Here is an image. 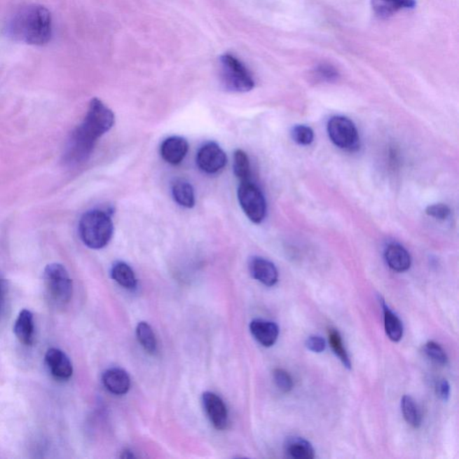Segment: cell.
<instances>
[{"instance_id":"obj_5","label":"cell","mask_w":459,"mask_h":459,"mask_svg":"<svg viewBox=\"0 0 459 459\" xmlns=\"http://www.w3.org/2000/svg\"><path fill=\"white\" fill-rule=\"evenodd\" d=\"M44 284L48 293L57 303H69L73 295V282L67 269L59 263H53L45 268Z\"/></svg>"},{"instance_id":"obj_24","label":"cell","mask_w":459,"mask_h":459,"mask_svg":"<svg viewBox=\"0 0 459 459\" xmlns=\"http://www.w3.org/2000/svg\"><path fill=\"white\" fill-rule=\"evenodd\" d=\"M233 171L240 182L250 181L249 159L242 150H236L234 153Z\"/></svg>"},{"instance_id":"obj_31","label":"cell","mask_w":459,"mask_h":459,"mask_svg":"<svg viewBox=\"0 0 459 459\" xmlns=\"http://www.w3.org/2000/svg\"><path fill=\"white\" fill-rule=\"evenodd\" d=\"M306 348L310 350V351L313 352H322L324 350L326 349V342L322 338H320L319 336H311L309 338L307 339Z\"/></svg>"},{"instance_id":"obj_22","label":"cell","mask_w":459,"mask_h":459,"mask_svg":"<svg viewBox=\"0 0 459 459\" xmlns=\"http://www.w3.org/2000/svg\"><path fill=\"white\" fill-rule=\"evenodd\" d=\"M401 409L406 422L413 428H419L422 425V413L413 397L404 396L401 400Z\"/></svg>"},{"instance_id":"obj_8","label":"cell","mask_w":459,"mask_h":459,"mask_svg":"<svg viewBox=\"0 0 459 459\" xmlns=\"http://www.w3.org/2000/svg\"><path fill=\"white\" fill-rule=\"evenodd\" d=\"M226 153L217 143L205 144L198 150L197 165L202 172L207 174H216L226 167Z\"/></svg>"},{"instance_id":"obj_25","label":"cell","mask_w":459,"mask_h":459,"mask_svg":"<svg viewBox=\"0 0 459 459\" xmlns=\"http://www.w3.org/2000/svg\"><path fill=\"white\" fill-rule=\"evenodd\" d=\"M329 338L330 346H331L334 352L340 359V361L342 362L343 366L350 370L352 368L351 361H350L349 355L348 352H346L345 346H343L341 336H340L338 330L330 329Z\"/></svg>"},{"instance_id":"obj_28","label":"cell","mask_w":459,"mask_h":459,"mask_svg":"<svg viewBox=\"0 0 459 459\" xmlns=\"http://www.w3.org/2000/svg\"><path fill=\"white\" fill-rule=\"evenodd\" d=\"M275 386L284 393L290 392L294 388V381L291 375L282 369H275L273 372Z\"/></svg>"},{"instance_id":"obj_13","label":"cell","mask_w":459,"mask_h":459,"mask_svg":"<svg viewBox=\"0 0 459 459\" xmlns=\"http://www.w3.org/2000/svg\"><path fill=\"white\" fill-rule=\"evenodd\" d=\"M249 329L256 341L265 348L274 345L278 338L279 327L272 321L260 319L252 320Z\"/></svg>"},{"instance_id":"obj_21","label":"cell","mask_w":459,"mask_h":459,"mask_svg":"<svg viewBox=\"0 0 459 459\" xmlns=\"http://www.w3.org/2000/svg\"><path fill=\"white\" fill-rule=\"evenodd\" d=\"M111 278L122 287L133 290L137 287V280L133 269L124 262H117L111 268Z\"/></svg>"},{"instance_id":"obj_11","label":"cell","mask_w":459,"mask_h":459,"mask_svg":"<svg viewBox=\"0 0 459 459\" xmlns=\"http://www.w3.org/2000/svg\"><path fill=\"white\" fill-rule=\"evenodd\" d=\"M189 143L181 137H171L163 141L160 146V156L170 165H179L187 156Z\"/></svg>"},{"instance_id":"obj_4","label":"cell","mask_w":459,"mask_h":459,"mask_svg":"<svg viewBox=\"0 0 459 459\" xmlns=\"http://www.w3.org/2000/svg\"><path fill=\"white\" fill-rule=\"evenodd\" d=\"M219 61L221 78L224 88L235 93H247L254 88V79L242 61L230 53L221 55Z\"/></svg>"},{"instance_id":"obj_23","label":"cell","mask_w":459,"mask_h":459,"mask_svg":"<svg viewBox=\"0 0 459 459\" xmlns=\"http://www.w3.org/2000/svg\"><path fill=\"white\" fill-rule=\"evenodd\" d=\"M137 336L140 345L150 355L156 354L157 341L152 327L146 322H140L137 327Z\"/></svg>"},{"instance_id":"obj_7","label":"cell","mask_w":459,"mask_h":459,"mask_svg":"<svg viewBox=\"0 0 459 459\" xmlns=\"http://www.w3.org/2000/svg\"><path fill=\"white\" fill-rule=\"evenodd\" d=\"M329 139L343 150L354 152L359 149V137L354 122L348 118L335 116L327 124Z\"/></svg>"},{"instance_id":"obj_33","label":"cell","mask_w":459,"mask_h":459,"mask_svg":"<svg viewBox=\"0 0 459 459\" xmlns=\"http://www.w3.org/2000/svg\"><path fill=\"white\" fill-rule=\"evenodd\" d=\"M121 458H135V455L132 453V452H131L130 451H128V449H127V451H125L124 452H122V455H121Z\"/></svg>"},{"instance_id":"obj_18","label":"cell","mask_w":459,"mask_h":459,"mask_svg":"<svg viewBox=\"0 0 459 459\" xmlns=\"http://www.w3.org/2000/svg\"><path fill=\"white\" fill-rule=\"evenodd\" d=\"M382 308L384 313V327L388 338L393 342H399L403 338L404 327L402 321L382 301Z\"/></svg>"},{"instance_id":"obj_32","label":"cell","mask_w":459,"mask_h":459,"mask_svg":"<svg viewBox=\"0 0 459 459\" xmlns=\"http://www.w3.org/2000/svg\"><path fill=\"white\" fill-rule=\"evenodd\" d=\"M436 395H437L439 399L443 401L448 400L449 395H451V386H449L448 382L444 380V378L437 382V385H436Z\"/></svg>"},{"instance_id":"obj_9","label":"cell","mask_w":459,"mask_h":459,"mask_svg":"<svg viewBox=\"0 0 459 459\" xmlns=\"http://www.w3.org/2000/svg\"><path fill=\"white\" fill-rule=\"evenodd\" d=\"M203 404L205 413L210 418L212 425L217 430L226 429L228 425V411L226 404L217 394L205 392L203 394Z\"/></svg>"},{"instance_id":"obj_16","label":"cell","mask_w":459,"mask_h":459,"mask_svg":"<svg viewBox=\"0 0 459 459\" xmlns=\"http://www.w3.org/2000/svg\"><path fill=\"white\" fill-rule=\"evenodd\" d=\"M14 332L19 342L25 345H32L34 342V315L30 310H22L15 320Z\"/></svg>"},{"instance_id":"obj_12","label":"cell","mask_w":459,"mask_h":459,"mask_svg":"<svg viewBox=\"0 0 459 459\" xmlns=\"http://www.w3.org/2000/svg\"><path fill=\"white\" fill-rule=\"evenodd\" d=\"M249 271L253 278L266 285L274 287L278 281V271L269 260L255 256L249 262Z\"/></svg>"},{"instance_id":"obj_19","label":"cell","mask_w":459,"mask_h":459,"mask_svg":"<svg viewBox=\"0 0 459 459\" xmlns=\"http://www.w3.org/2000/svg\"><path fill=\"white\" fill-rule=\"evenodd\" d=\"M172 197L179 205L186 208H192L196 203L194 189L191 183L185 179H179L172 184Z\"/></svg>"},{"instance_id":"obj_14","label":"cell","mask_w":459,"mask_h":459,"mask_svg":"<svg viewBox=\"0 0 459 459\" xmlns=\"http://www.w3.org/2000/svg\"><path fill=\"white\" fill-rule=\"evenodd\" d=\"M102 383L106 390L118 396L127 394L131 385L130 378L127 371L118 368L109 369L106 371L102 375Z\"/></svg>"},{"instance_id":"obj_3","label":"cell","mask_w":459,"mask_h":459,"mask_svg":"<svg viewBox=\"0 0 459 459\" xmlns=\"http://www.w3.org/2000/svg\"><path fill=\"white\" fill-rule=\"evenodd\" d=\"M114 221L107 211L95 210L86 212L79 221L82 242L92 249L107 246L114 235Z\"/></svg>"},{"instance_id":"obj_26","label":"cell","mask_w":459,"mask_h":459,"mask_svg":"<svg viewBox=\"0 0 459 459\" xmlns=\"http://www.w3.org/2000/svg\"><path fill=\"white\" fill-rule=\"evenodd\" d=\"M423 352L425 355L432 362H435L436 364L446 365L448 364V356L446 355L444 350L439 343L429 341L427 342L423 346Z\"/></svg>"},{"instance_id":"obj_6","label":"cell","mask_w":459,"mask_h":459,"mask_svg":"<svg viewBox=\"0 0 459 459\" xmlns=\"http://www.w3.org/2000/svg\"><path fill=\"white\" fill-rule=\"evenodd\" d=\"M238 198L244 213L252 223L259 224L265 219L266 203L261 191L250 181L240 182Z\"/></svg>"},{"instance_id":"obj_30","label":"cell","mask_w":459,"mask_h":459,"mask_svg":"<svg viewBox=\"0 0 459 459\" xmlns=\"http://www.w3.org/2000/svg\"><path fill=\"white\" fill-rule=\"evenodd\" d=\"M317 74L321 79L325 80L327 82L335 81V80L338 78V72L336 71L335 67L326 65V64L317 67Z\"/></svg>"},{"instance_id":"obj_10","label":"cell","mask_w":459,"mask_h":459,"mask_svg":"<svg viewBox=\"0 0 459 459\" xmlns=\"http://www.w3.org/2000/svg\"><path fill=\"white\" fill-rule=\"evenodd\" d=\"M45 361L54 377L65 381L72 376V362L61 350L57 348L48 350L45 355Z\"/></svg>"},{"instance_id":"obj_17","label":"cell","mask_w":459,"mask_h":459,"mask_svg":"<svg viewBox=\"0 0 459 459\" xmlns=\"http://www.w3.org/2000/svg\"><path fill=\"white\" fill-rule=\"evenodd\" d=\"M285 451L289 457L295 459H313L315 451L310 441L300 437H289L285 442Z\"/></svg>"},{"instance_id":"obj_15","label":"cell","mask_w":459,"mask_h":459,"mask_svg":"<svg viewBox=\"0 0 459 459\" xmlns=\"http://www.w3.org/2000/svg\"><path fill=\"white\" fill-rule=\"evenodd\" d=\"M385 259L392 270L402 273L409 270L411 266V256L400 244L391 243L385 250Z\"/></svg>"},{"instance_id":"obj_29","label":"cell","mask_w":459,"mask_h":459,"mask_svg":"<svg viewBox=\"0 0 459 459\" xmlns=\"http://www.w3.org/2000/svg\"><path fill=\"white\" fill-rule=\"evenodd\" d=\"M425 213L427 216L435 218L438 220H446L451 216V208L445 204H433L426 208Z\"/></svg>"},{"instance_id":"obj_27","label":"cell","mask_w":459,"mask_h":459,"mask_svg":"<svg viewBox=\"0 0 459 459\" xmlns=\"http://www.w3.org/2000/svg\"><path fill=\"white\" fill-rule=\"evenodd\" d=\"M292 137L295 143L301 146H310L314 141V132L310 127L297 125L292 130Z\"/></svg>"},{"instance_id":"obj_2","label":"cell","mask_w":459,"mask_h":459,"mask_svg":"<svg viewBox=\"0 0 459 459\" xmlns=\"http://www.w3.org/2000/svg\"><path fill=\"white\" fill-rule=\"evenodd\" d=\"M4 30L12 40L43 46L53 36V18L43 6H22L9 15Z\"/></svg>"},{"instance_id":"obj_20","label":"cell","mask_w":459,"mask_h":459,"mask_svg":"<svg viewBox=\"0 0 459 459\" xmlns=\"http://www.w3.org/2000/svg\"><path fill=\"white\" fill-rule=\"evenodd\" d=\"M371 2L376 14L383 18L390 17L400 9L413 8L416 5L415 0H372Z\"/></svg>"},{"instance_id":"obj_1","label":"cell","mask_w":459,"mask_h":459,"mask_svg":"<svg viewBox=\"0 0 459 459\" xmlns=\"http://www.w3.org/2000/svg\"><path fill=\"white\" fill-rule=\"evenodd\" d=\"M114 123V111L100 99H92L85 120L70 137L65 155L67 162L78 165L88 159L97 140L108 132Z\"/></svg>"}]
</instances>
